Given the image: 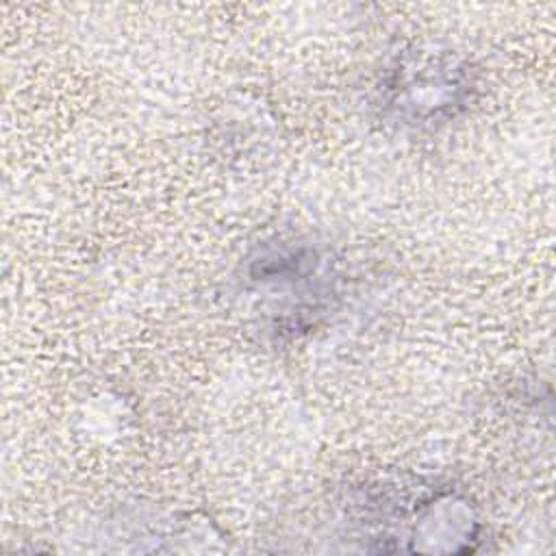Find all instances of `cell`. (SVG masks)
Masks as SVG:
<instances>
[{
    "instance_id": "6da1fadb",
    "label": "cell",
    "mask_w": 556,
    "mask_h": 556,
    "mask_svg": "<svg viewBox=\"0 0 556 556\" xmlns=\"http://www.w3.org/2000/svg\"><path fill=\"white\" fill-rule=\"evenodd\" d=\"M391 109L410 124L434 119L441 111H454L469 91L465 67L450 54H413L393 70Z\"/></svg>"
}]
</instances>
